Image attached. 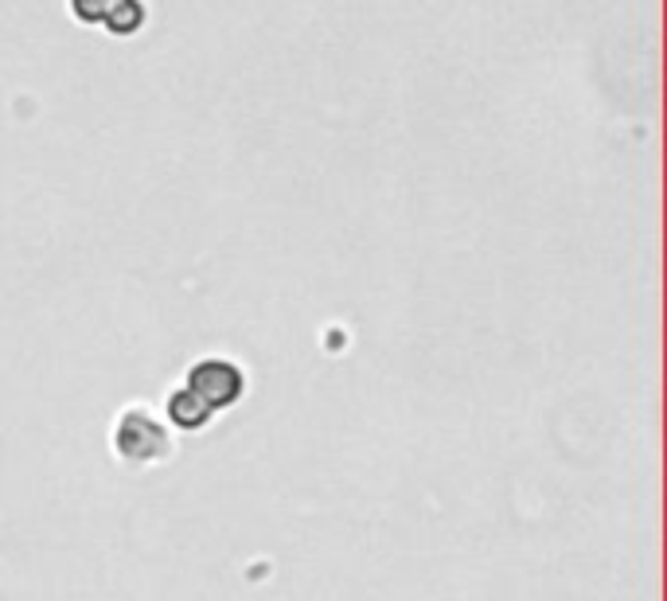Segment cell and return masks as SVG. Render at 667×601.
Returning a JSON list of instances; mask_svg holds the SVG:
<instances>
[{"label":"cell","mask_w":667,"mask_h":601,"mask_svg":"<svg viewBox=\"0 0 667 601\" xmlns=\"http://www.w3.org/2000/svg\"><path fill=\"white\" fill-rule=\"evenodd\" d=\"M114 453L122 458V465L129 469L161 465L172 453V434L161 414L149 411L145 403L125 406L114 423Z\"/></svg>","instance_id":"6da1fadb"},{"label":"cell","mask_w":667,"mask_h":601,"mask_svg":"<svg viewBox=\"0 0 667 601\" xmlns=\"http://www.w3.org/2000/svg\"><path fill=\"white\" fill-rule=\"evenodd\" d=\"M184 386L199 403L207 406L211 414H219L222 406H234L246 391V375L234 359H222V356H207V359H196L192 371H187Z\"/></svg>","instance_id":"7a4b0ae2"},{"label":"cell","mask_w":667,"mask_h":601,"mask_svg":"<svg viewBox=\"0 0 667 601\" xmlns=\"http://www.w3.org/2000/svg\"><path fill=\"white\" fill-rule=\"evenodd\" d=\"M211 418H215V414L207 411V406L199 403L187 386H180V391H172V395H169V423L176 426V430H187V434L204 430Z\"/></svg>","instance_id":"277c9868"},{"label":"cell","mask_w":667,"mask_h":601,"mask_svg":"<svg viewBox=\"0 0 667 601\" xmlns=\"http://www.w3.org/2000/svg\"><path fill=\"white\" fill-rule=\"evenodd\" d=\"M79 24L106 27L114 36H134L145 24L141 0H67Z\"/></svg>","instance_id":"3957f363"}]
</instances>
